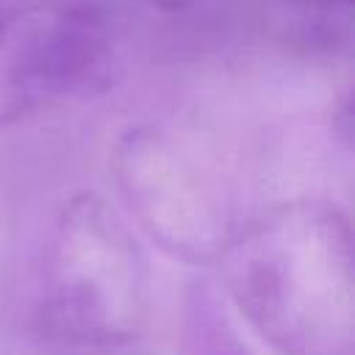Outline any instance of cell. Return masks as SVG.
Wrapping results in <instances>:
<instances>
[{"label": "cell", "instance_id": "1", "mask_svg": "<svg viewBox=\"0 0 355 355\" xmlns=\"http://www.w3.org/2000/svg\"><path fill=\"white\" fill-rule=\"evenodd\" d=\"M216 261L230 300L277 352L352 355V227L341 208L283 202L230 233Z\"/></svg>", "mask_w": 355, "mask_h": 355}, {"label": "cell", "instance_id": "2", "mask_svg": "<svg viewBox=\"0 0 355 355\" xmlns=\"http://www.w3.org/2000/svg\"><path fill=\"white\" fill-rule=\"evenodd\" d=\"M147 302V261L128 222L100 194L72 197L44 247L42 324L69 344L116 347L139 336Z\"/></svg>", "mask_w": 355, "mask_h": 355}, {"label": "cell", "instance_id": "3", "mask_svg": "<svg viewBox=\"0 0 355 355\" xmlns=\"http://www.w3.org/2000/svg\"><path fill=\"white\" fill-rule=\"evenodd\" d=\"M111 67V28L80 0H17L0 8V125L94 92Z\"/></svg>", "mask_w": 355, "mask_h": 355}, {"label": "cell", "instance_id": "4", "mask_svg": "<svg viewBox=\"0 0 355 355\" xmlns=\"http://www.w3.org/2000/svg\"><path fill=\"white\" fill-rule=\"evenodd\" d=\"M116 183L139 225L172 255L216 261L230 239L219 191L155 136H130L116 153Z\"/></svg>", "mask_w": 355, "mask_h": 355}, {"label": "cell", "instance_id": "5", "mask_svg": "<svg viewBox=\"0 0 355 355\" xmlns=\"http://www.w3.org/2000/svg\"><path fill=\"white\" fill-rule=\"evenodd\" d=\"M308 3H347V0H308Z\"/></svg>", "mask_w": 355, "mask_h": 355}]
</instances>
